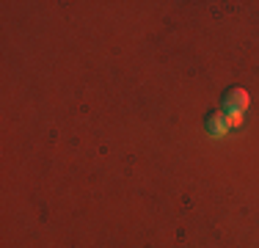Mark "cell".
Wrapping results in <instances>:
<instances>
[{
    "label": "cell",
    "instance_id": "cell-3",
    "mask_svg": "<svg viewBox=\"0 0 259 248\" xmlns=\"http://www.w3.org/2000/svg\"><path fill=\"white\" fill-rule=\"evenodd\" d=\"M226 124H229V130L243 127V113H226Z\"/></svg>",
    "mask_w": 259,
    "mask_h": 248
},
{
    "label": "cell",
    "instance_id": "cell-2",
    "mask_svg": "<svg viewBox=\"0 0 259 248\" xmlns=\"http://www.w3.org/2000/svg\"><path fill=\"white\" fill-rule=\"evenodd\" d=\"M204 130L212 135V138H224V135L229 133V124H226V113H224V110H212V113H207Z\"/></svg>",
    "mask_w": 259,
    "mask_h": 248
},
{
    "label": "cell",
    "instance_id": "cell-1",
    "mask_svg": "<svg viewBox=\"0 0 259 248\" xmlns=\"http://www.w3.org/2000/svg\"><path fill=\"white\" fill-rule=\"evenodd\" d=\"M251 105V97L245 89H240V86H232V89L224 91V97H221V108H224V113H245Z\"/></svg>",
    "mask_w": 259,
    "mask_h": 248
}]
</instances>
